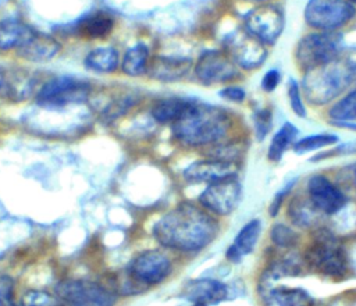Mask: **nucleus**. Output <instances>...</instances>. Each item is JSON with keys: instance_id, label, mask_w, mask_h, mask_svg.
Masks as SVG:
<instances>
[{"instance_id": "15", "label": "nucleus", "mask_w": 356, "mask_h": 306, "mask_svg": "<svg viewBox=\"0 0 356 306\" xmlns=\"http://www.w3.org/2000/svg\"><path fill=\"white\" fill-rule=\"evenodd\" d=\"M236 164L231 161H224L218 159L199 160L188 166L184 171V178L189 182H204L213 184L225 178L236 177Z\"/></svg>"}, {"instance_id": "21", "label": "nucleus", "mask_w": 356, "mask_h": 306, "mask_svg": "<svg viewBox=\"0 0 356 306\" xmlns=\"http://www.w3.org/2000/svg\"><path fill=\"white\" fill-rule=\"evenodd\" d=\"M33 29L17 19H6L0 22V49L18 50L33 35Z\"/></svg>"}, {"instance_id": "42", "label": "nucleus", "mask_w": 356, "mask_h": 306, "mask_svg": "<svg viewBox=\"0 0 356 306\" xmlns=\"http://www.w3.org/2000/svg\"><path fill=\"white\" fill-rule=\"evenodd\" d=\"M193 306H204V305H193Z\"/></svg>"}, {"instance_id": "18", "label": "nucleus", "mask_w": 356, "mask_h": 306, "mask_svg": "<svg viewBox=\"0 0 356 306\" xmlns=\"http://www.w3.org/2000/svg\"><path fill=\"white\" fill-rule=\"evenodd\" d=\"M261 234V223L259 218H253L248 221L236 234L234 242L227 249V259L232 263L241 261L245 256L250 255L260 238Z\"/></svg>"}, {"instance_id": "13", "label": "nucleus", "mask_w": 356, "mask_h": 306, "mask_svg": "<svg viewBox=\"0 0 356 306\" xmlns=\"http://www.w3.org/2000/svg\"><path fill=\"white\" fill-rule=\"evenodd\" d=\"M306 189L309 200L320 213H338L346 203V196L342 193V191L324 175L317 174L310 177Z\"/></svg>"}, {"instance_id": "1", "label": "nucleus", "mask_w": 356, "mask_h": 306, "mask_svg": "<svg viewBox=\"0 0 356 306\" xmlns=\"http://www.w3.org/2000/svg\"><path fill=\"white\" fill-rule=\"evenodd\" d=\"M217 221L203 209L182 203L165 213L153 228L154 238L165 248L179 252H197L217 235Z\"/></svg>"}, {"instance_id": "23", "label": "nucleus", "mask_w": 356, "mask_h": 306, "mask_svg": "<svg viewBox=\"0 0 356 306\" xmlns=\"http://www.w3.org/2000/svg\"><path fill=\"white\" fill-rule=\"evenodd\" d=\"M85 67L99 74L114 72L120 64L118 51L111 46H102L90 50L85 57Z\"/></svg>"}, {"instance_id": "29", "label": "nucleus", "mask_w": 356, "mask_h": 306, "mask_svg": "<svg viewBox=\"0 0 356 306\" xmlns=\"http://www.w3.org/2000/svg\"><path fill=\"white\" fill-rule=\"evenodd\" d=\"M338 142V136L334 134H314L302 138L300 140L295 142L293 152L298 154L309 153L313 150H318L327 146H331Z\"/></svg>"}, {"instance_id": "12", "label": "nucleus", "mask_w": 356, "mask_h": 306, "mask_svg": "<svg viewBox=\"0 0 356 306\" xmlns=\"http://www.w3.org/2000/svg\"><path fill=\"white\" fill-rule=\"evenodd\" d=\"M195 74L202 83L214 85L232 79L238 71L228 54L220 50H207L196 61Z\"/></svg>"}, {"instance_id": "3", "label": "nucleus", "mask_w": 356, "mask_h": 306, "mask_svg": "<svg viewBox=\"0 0 356 306\" xmlns=\"http://www.w3.org/2000/svg\"><path fill=\"white\" fill-rule=\"evenodd\" d=\"M356 79V63L335 58L318 68L306 71L302 89L313 104H325L341 95Z\"/></svg>"}, {"instance_id": "34", "label": "nucleus", "mask_w": 356, "mask_h": 306, "mask_svg": "<svg viewBox=\"0 0 356 306\" xmlns=\"http://www.w3.org/2000/svg\"><path fill=\"white\" fill-rule=\"evenodd\" d=\"M271 128V114L268 110H260L254 114V129L257 138L261 140Z\"/></svg>"}, {"instance_id": "20", "label": "nucleus", "mask_w": 356, "mask_h": 306, "mask_svg": "<svg viewBox=\"0 0 356 306\" xmlns=\"http://www.w3.org/2000/svg\"><path fill=\"white\" fill-rule=\"evenodd\" d=\"M263 306H313V299L302 288L280 285L267 289Z\"/></svg>"}, {"instance_id": "4", "label": "nucleus", "mask_w": 356, "mask_h": 306, "mask_svg": "<svg viewBox=\"0 0 356 306\" xmlns=\"http://www.w3.org/2000/svg\"><path fill=\"white\" fill-rule=\"evenodd\" d=\"M305 263L316 273L331 278L343 277L346 256L339 241L328 231H318L305 252Z\"/></svg>"}, {"instance_id": "39", "label": "nucleus", "mask_w": 356, "mask_h": 306, "mask_svg": "<svg viewBox=\"0 0 356 306\" xmlns=\"http://www.w3.org/2000/svg\"><path fill=\"white\" fill-rule=\"evenodd\" d=\"M349 179H350L353 188L356 189V163L349 167Z\"/></svg>"}, {"instance_id": "6", "label": "nucleus", "mask_w": 356, "mask_h": 306, "mask_svg": "<svg viewBox=\"0 0 356 306\" xmlns=\"http://www.w3.org/2000/svg\"><path fill=\"white\" fill-rule=\"evenodd\" d=\"M57 298L67 306H114L117 296L108 288L88 280H65L56 287Z\"/></svg>"}, {"instance_id": "26", "label": "nucleus", "mask_w": 356, "mask_h": 306, "mask_svg": "<svg viewBox=\"0 0 356 306\" xmlns=\"http://www.w3.org/2000/svg\"><path fill=\"white\" fill-rule=\"evenodd\" d=\"M149 60L147 46L145 43H136L127 50L122 58V71L131 76L142 75L147 70Z\"/></svg>"}, {"instance_id": "5", "label": "nucleus", "mask_w": 356, "mask_h": 306, "mask_svg": "<svg viewBox=\"0 0 356 306\" xmlns=\"http://www.w3.org/2000/svg\"><path fill=\"white\" fill-rule=\"evenodd\" d=\"M339 53V42L330 32H314L303 36L295 50L298 65L310 71L325 65L337 58Z\"/></svg>"}, {"instance_id": "16", "label": "nucleus", "mask_w": 356, "mask_h": 306, "mask_svg": "<svg viewBox=\"0 0 356 306\" xmlns=\"http://www.w3.org/2000/svg\"><path fill=\"white\" fill-rule=\"evenodd\" d=\"M182 295L185 299L193 305H214L228 296V287L217 280L211 278H199L189 281L184 289Z\"/></svg>"}, {"instance_id": "36", "label": "nucleus", "mask_w": 356, "mask_h": 306, "mask_svg": "<svg viewBox=\"0 0 356 306\" xmlns=\"http://www.w3.org/2000/svg\"><path fill=\"white\" fill-rule=\"evenodd\" d=\"M280 72L278 70H270L267 71L264 75H263V79H261V88L266 90V92H273L277 85L280 83Z\"/></svg>"}, {"instance_id": "25", "label": "nucleus", "mask_w": 356, "mask_h": 306, "mask_svg": "<svg viewBox=\"0 0 356 306\" xmlns=\"http://www.w3.org/2000/svg\"><path fill=\"white\" fill-rule=\"evenodd\" d=\"M298 135V129L293 124L285 122L280 131L273 136L268 150H267V157L271 161H280L284 153L288 150V147H293L295 139Z\"/></svg>"}, {"instance_id": "40", "label": "nucleus", "mask_w": 356, "mask_h": 306, "mask_svg": "<svg viewBox=\"0 0 356 306\" xmlns=\"http://www.w3.org/2000/svg\"><path fill=\"white\" fill-rule=\"evenodd\" d=\"M346 1H349L350 4H356V0H346Z\"/></svg>"}, {"instance_id": "7", "label": "nucleus", "mask_w": 356, "mask_h": 306, "mask_svg": "<svg viewBox=\"0 0 356 306\" xmlns=\"http://www.w3.org/2000/svg\"><path fill=\"white\" fill-rule=\"evenodd\" d=\"M355 15V7L346 0H309L305 21L321 32H331L346 25Z\"/></svg>"}, {"instance_id": "17", "label": "nucleus", "mask_w": 356, "mask_h": 306, "mask_svg": "<svg viewBox=\"0 0 356 306\" xmlns=\"http://www.w3.org/2000/svg\"><path fill=\"white\" fill-rule=\"evenodd\" d=\"M191 68L188 58L157 56L149 60L146 72L150 78L163 82H174L184 78Z\"/></svg>"}, {"instance_id": "11", "label": "nucleus", "mask_w": 356, "mask_h": 306, "mask_svg": "<svg viewBox=\"0 0 356 306\" xmlns=\"http://www.w3.org/2000/svg\"><path fill=\"white\" fill-rule=\"evenodd\" d=\"M245 31L263 45H273L284 28V15L274 6H260L248 13L243 21Z\"/></svg>"}, {"instance_id": "30", "label": "nucleus", "mask_w": 356, "mask_h": 306, "mask_svg": "<svg viewBox=\"0 0 356 306\" xmlns=\"http://www.w3.org/2000/svg\"><path fill=\"white\" fill-rule=\"evenodd\" d=\"M270 238L275 246L285 249L295 246L298 242V234L292 228L281 223H277L271 227Z\"/></svg>"}, {"instance_id": "44", "label": "nucleus", "mask_w": 356, "mask_h": 306, "mask_svg": "<svg viewBox=\"0 0 356 306\" xmlns=\"http://www.w3.org/2000/svg\"><path fill=\"white\" fill-rule=\"evenodd\" d=\"M21 306H24V305H21Z\"/></svg>"}, {"instance_id": "8", "label": "nucleus", "mask_w": 356, "mask_h": 306, "mask_svg": "<svg viewBox=\"0 0 356 306\" xmlns=\"http://www.w3.org/2000/svg\"><path fill=\"white\" fill-rule=\"evenodd\" d=\"M90 85L74 76H58L47 81L36 95V103L46 108L65 107L86 100Z\"/></svg>"}, {"instance_id": "41", "label": "nucleus", "mask_w": 356, "mask_h": 306, "mask_svg": "<svg viewBox=\"0 0 356 306\" xmlns=\"http://www.w3.org/2000/svg\"><path fill=\"white\" fill-rule=\"evenodd\" d=\"M252 1H264V0H252Z\"/></svg>"}, {"instance_id": "2", "label": "nucleus", "mask_w": 356, "mask_h": 306, "mask_svg": "<svg viewBox=\"0 0 356 306\" xmlns=\"http://www.w3.org/2000/svg\"><path fill=\"white\" fill-rule=\"evenodd\" d=\"M229 127L231 120L224 110L191 100L181 118L172 124V135L186 146H207L220 142Z\"/></svg>"}, {"instance_id": "14", "label": "nucleus", "mask_w": 356, "mask_h": 306, "mask_svg": "<svg viewBox=\"0 0 356 306\" xmlns=\"http://www.w3.org/2000/svg\"><path fill=\"white\" fill-rule=\"evenodd\" d=\"M264 46L266 45L243 31L242 33H236L229 39L228 51L229 57L235 64L242 68L252 70L259 67L264 61L267 56V50Z\"/></svg>"}, {"instance_id": "33", "label": "nucleus", "mask_w": 356, "mask_h": 306, "mask_svg": "<svg viewBox=\"0 0 356 306\" xmlns=\"http://www.w3.org/2000/svg\"><path fill=\"white\" fill-rule=\"evenodd\" d=\"M0 306H15L14 280L8 275H0Z\"/></svg>"}, {"instance_id": "9", "label": "nucleus", "mask_w": 356, "mask_h": 306, "mask_svg": "<svg viewBox=\"0 0 356 306\" xmlns=\"http://www.w3.org/2000/svg\"><path fill=\"white\" fill-rule=\"evenodd\" d=\"M171 260L160 250H145L136 255L128 266V277L136 285H156L171 271Z\"/></svg>"}, {"instance_id": "19", "label": "nucleus", "mask_w": 356, "mask_h": 306, "mask_svg": "<svg viewBox=\"0 0 356 306\" xmlns=\"http://www.w3.org/2000/svg\"><path fill=\"white\" fill-rule=\"evenodd\" d=\"M58 50L60 45L54 38L35 31L28 42L17 50V53L31 61H46L53 58Z\"/></svg>"}, {"instance_id": "10", "label": "nucleus", "mask_w": 356, "mask_h": 306, "mask_svg": "<svg viewBox=\"0 0 356 306\" xmlns=\"http://www.w3.org/2000/svg\"><path fill=\"white\" fill-rule=\"evenodd\" d=\"M241 196L242 186L236 177H231L209 184L200 193L199 202L207 211L218 216H227L236 209Z\"/></svg>"}, {"instance_id": "24", "label": "nucleus", "mask_w": 356, "mask_h": 306, "mask_svg": "<svg viewBox=\"0 0 356 306\" xmlns=\"http://www.w3.org/2000/svg\"><path fill=\"white\" fill-rule=\"evenodd\" d=\"M191 100H185V99H178V97H172V99H163L159 100L153 107H152V117L160 122V124H174L177 122L181 115L185 113V110L188 108Z\"/></svg>"}, {"instance_id": "37", "label": "nucleus", "mask_w": 356, "mask_h": 306, "mask_svg": "<svg viewBox=\"0 0 356 306\" xmlns=\"http://www.w3.org/2000/svg\"><path fill=\"white\" fill-rule=\"evenodd\" d=\"M220 95H221L224 99L231 100V102H236V103L242 102V100L245 99V96H246L245 90H243L242 88H239V86H228V88H224V89L220 92Z\"/></svg>"}, {"instance_id": "27", "label": "nucleus", "mask_w": 356, "mask_h": 306, "mask_svg": "<svg viewBox=\"0 0 356 306\" xmlns=\"http://www.w3.org/2000/svg\"><path fill=\"white\" fill-rule=\"evenodd\" d=\"M320 211L313 206L310 200L293 199L288 207V216L292 223L299 227H310L317 221V214Z\"/></svg>"}, {"instance_id": "32", "label": "nucleus", "mask_w": 356, "mask_h": 306, "mask_svg": "<svg viewBox=\"0 0 356 306\" xmlns=\"http://www.w3.org/2000/svg\"><path fill=\"white\" fill-rule=\"evenodd\" d=\"M288 99H289V104L292 111L298 115V117H305L306 115V107L303 104L302 100V95H300V88L298 85L296 81H289L288 83Z\"/></svg>"}, {"instance_id": "28", "label": "nucleus", "mask_w": 356, "mask_h": 306, "mask_svg": "<svg viewBox=\"0 0 356 306\" xmlns=\"http://www.w3.org/2000/svg\"><path fill=\"white\" fill-rule=\"evenodd\" d=\"M330 117L334 122L356 121V89L345 95L330 108Z\"/></svg>"}, {"instance_id": "22", "label": "nucleus", "mask_w": 356, "mask_h": 306, "mask_svg": "<svg viewBox=\"0 0 356 306\" xmlns=\"http://www.w3.org/2000/svg\"><path fill=\"white\" fill-rule=\"evenodd\" d=\"M114 28V19L103 11L92 13L76 22V32L81 36L97 39L107 36Z\"/></svg>"}, {"instance_id": "38", "label": "nucleus", "mask_w": 356, "mask_h": 306, "mask_svg": "<svg viewBox=\"0 0 356 306\" xmlns=\"http://www.w3.org/2000/svg\"><path fill=\"white\" fill-rule=\"evenodd\" d=\"M288 189H291V185L286 186L285 189H282L280 193L275 195L274 200H273L271 204H270V214H271V216H275V214L278 213V210H280V207H281V203H282V200H284L285 193L288 192Z\"/></svg>"}, {"instance_id": "43", "label": "nucleus", "mask_w": 356, "mask_h": 306, "mask_svg": "<svg viewBox=\"0 0 356 306\" xmlns=\"http://www.w3.org/2000/svg\"><path fill=\"white\" fill-rule=\"evenodd\" d=\"M1 3H4V0H0V4H1Z\"/></svg>"}, {"instance_id": "35", "label": "nucleus", "mask_w": 356, "mask_h": 306, "mask_svg": "<svg viewBox=\"0 0 356 306\" xmlns=\"http://www.w3.org/2000/svg\"><path fill=\"white\" fill-rule=\"evenodd\" d=\"M353 153H356V142H348L345 145L337 146L332 150H328V152H324V153L316 156V159H313V160L325 159L328 156H342V154H353Z\"/></svg>"}, {"instance_id": "31", "label": "nucleus", "mask_w": 356, "mask_h": 306, "mask_svg": "<svg viewBox=\"0 0 356 306\" xmlns=\"http://www.w3.org/2000/svg\"><path fill=\"white\" fill-rule=\"evenodd\" d=\"M24 306H60V299L44 291H29L22 296Z\"/></svg>"}]
</instances>
